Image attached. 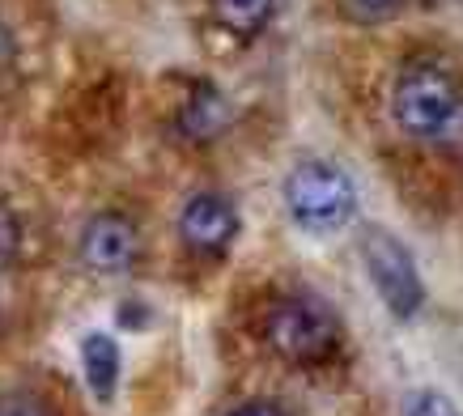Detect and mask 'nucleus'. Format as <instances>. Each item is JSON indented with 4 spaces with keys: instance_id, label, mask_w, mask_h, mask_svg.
Masks as SVG:
<instances>
[{
    "instance_id": "1",
    "label": "nucleus",
    "mask_w": 463,
    "mask_h": 416,
    "mask_svg": "<svg viewBox=\"0 0 463 416\" xmlns=\"http://www.w3.org/2000/svg\"><path fill=\"white\" fill-rule=\"evenodd\" d=\"M285 208L307 234H336L357 213V192L332 162H298L285 179Z\"/></svg>"
},
{
    "instance_id": "2",
    "label": "nucleus",
    "mask_w": 463,
    "mask_h": 416,
    "mask_svg": "<svg viewBox=\"0 0 463 416\" xmlns=\"http://www.w3.org/2000/svg\"><path fill=\"white\" fill-rule=\"evenodd\" d=\"M392 111H395V124L404 128L408 137L434 140L455 128L463 102L455 81L442 69H434V64H408L400 72V81H395Z\"/></svg>"
},
{
    "instance_id": "3",
    "label": "nucleus",
    "mask_w": 463,
    "mask_h": 416,
    "mask_svg": "<svg viewBox=\"0 0 463 416\" xmlns=\"http://www.w3.org/2000/svg\"><path fill=\"white\" fill-rule=\"evenodd\" d=\"M264 336L285 361H323L336 348L340 323L315 298H285L268 310Z\"/></svg>"
},
{
    "instance_id": "4",
    "label": "nucleus",
    "mask_w": 463,
    "mask_h": 416,
    "mask_svg": "<svg viewBox=\"0 0 463 416\" xmlns=\"http://www.w3.org/2000/svg\"><path fill=\"white\" fill-rule=\"evenodd\" d=\"M362 264L370 272V285L383 298V306L392 310L395 319H412L425 302L421 277H417V264L400 238H392L387 230H365L362 242Z\"/></svg>"
},
{
    "instance_id": "5",
    "label": "nucleus",
    "mask_w": 463,
    "mask_h": 416,
    "mask_svg": "<svg viewBox=\"0 0 463 416\" xmlns=\"http://www.w3.org/2000/svg\"><path fill=\"white\" fill-rule=\"evenodd\" d=\"M179 234L200 255H222L239 238V208L230 204L222 192H200L183 204Z\"/></svg>"
},
{
    "instance_id": "6",
    "label": "nucleus",
    "mask_w": 463,
    "mask_h": 416,
    "mask_svg": "<svg viewBox=\"0 0 463 416\" xmlns=\"http://www.w3.org/2000/svg\"><path fill=\"white\" fill-rule=\"evenodd\" d=\"M137 247H141L137 225L119 217V213H99L81 230V260L94 272H124V268H132Z\"/></svg>"
},
{
    "instance_id": "7",
    "label": "nucleus",
    "mask_w": 463,
    "mask_h": 416,
    "mask_svg": "<svg viewBox=\"0 0 463 416\" xmlns=\"http://www.w3.org/2000/svg\"><path fill=\"white\" fill-rule=\"evenodd\" d=\"M225 124H230V102H225V94L217 85H196L179 111V132L187 140H200V145H204V140H213Z\"/></svg>"
},
{
    "instance_id": "8",
    "label": "nucleus",
    "mask_w": 463,
    "mask_h": 416,
    "mask_svg": "<svg viewBox=\"0 0 463 416\" xmlns=\"http://www.w3.org/2000/svg\"><path fill=\"white\" fill-rule=\"evenodd\" d=\"M81 370L90 391H94V400L111 403L115 387H119V345L107 332H90L81 340Z\"/></svg>"
},
{
    "instance_id": "9",
    "label": "nucleus",
    "mask_w": 463,
    "mask_h": 416,
    "mask_svg": "<svg viewBox=\"0 0 463 416\" xmlns=\"http://www.w3.org/2000/svg\"><path fill=\"white\" fill-rule=\"evenodd\" d=\"M272 14L277 0H213V17L239 39H255L272 22Z\"/></svg>"
},
{
    "instance_id": "10",
    "label": "nucleus",
    "mask_w": 463,
    "mask_h": 416,
    "mask_svg": "<svg viewBox=\"0 0 463 416\" xmlns=\"http://www.w3.org/2000/svg\"><path fill=\"white\" fill-rule=\"evenodd\" d=\"M0 416H56V408L34 391H9L0 395Z\"/></svg>"
},
{
    "instance_id": "11",
    "label": "nucleus",
    "mask_w": 463,
    "mask_h": 416,
    "mask_svg": "<svg viewBox=\"0 0 463 416\" xmlns=\"http://www.w3.org/2000/svg\"><path fill=\"white\" fill-rule=\"evenodd\" d=\"M404 416H459V408H455L442 391H417V395L408 400Z\"/></svg>"
},
{
    "instance_id": "12",
    "label": "nucleus",
    "mask_w": 463,
    "mask_h": 416,
    "mask_svg": "<svg viewBox=\"0 0 463 416\" xmlns=\"http://www.w3.org/2000/svg\"><path fill=\"white\" fill-rule=\"evenodd\" d=\"M17 247H22V225H17L14 208H5V204H0V268H5V264H14Z\"/></svg>"
},
{
    "instance_id": "13",
    "label": "nucleus",
    "mask_w": 463,
    "mask_h": 416,
    "mask_svg": "<svg viewBox=\"0 0 463 416\" xmlns=\"http://www.w3.org/2000/svg\"><path fill=\"white\" fill-rule=\"evenodd\" d=\"M353 14L362 17V22H383V17H392L404 0H349Z\"/></svg>"
},
{
    "instance_id": "14",
    "label": "nucleus",
    "mask_w": 463,
    "mask_h": 416,
    "mask_svg": "<svg viewBox=\"0 0 463 416\" xmlns=\"http://www.w3.org/2000/svg\"><path fill=\"white\" fill-rule=\"evenodd\" d=\"M14 64H17V39H14V30L0 22V77L14 69Z\"/></svg>"
},
{
    "instance_id": "15",
    "label": "nucleus",
    "mask_w": 463,
    "mask_h": 416,
    "mask_svg": "<svg viewBox=\"0 0 463 416\" xmlns=\"http://www.w3.org/2000/svg\"><path fill=\"white\" fill-rule=\"evenodd\" d=\"M225 416H285V412H281V403H272V400H251V403H239L234 412H225Z\"/></svg>"
}]
</instances>
